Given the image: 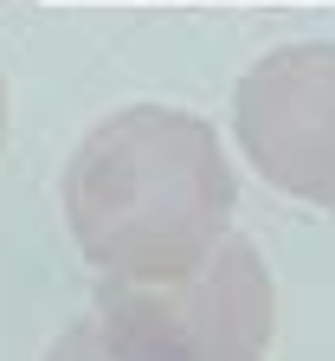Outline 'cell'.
<instances>
[{
	"mask_svg": "<svg viewBox=\"0 0 335 361\" xmlns=\"http://www.w3.org/2000/svg\"><path fill=\"white\" fill-rule=\"evenodd\" d=\"M59 200L84 264L142 284L200 264L232 233L238 168L207 116L129 104L71 149Z\"/></svg>",
	"mask_w": 335,
	"mask_h": 361,
	"instance_id": "1",
	"label": "cell"
},
{
	"mask_svg": "<svg viewBox=\"0 0 335 361\" xmlns=\"http://www.w3.org/2000/svg\"><path fill=\"white\" fill-rule=\"evenodd\" d=\"M90 316L116 361H264L277 284L245 233H226L174 278H97Z\"/></svg>",
	"mask_w": 335,
	"mask_h": 361,
	"instance_id": "2",
	"label": "cell"
},
{
	"mask_svg": "<svg viewBox=\"0 0 335 361\" xmlns=\"http://www.w3.org/2000/svg\"><path fill=\"white\" fill-rule=\"evenodd\" d=\"M232 142L277 194L335 213V45L264 52L232 90Z\"/></svg>",
	"mask_w": 335,
	"mask_h": 361,
	"instance_id": "3",
	"label": "cell"
},
{
	"mask_svg": "<svg viewBox=\"0 0 335 361\" xmlns=\"http://www.w3.org/2000/svg\"><path fill=\"white\" fill-rule=\"evenodd\" d=\"M45 361H116L104 329H97V316H78V323H65V336L45 348Z\"/></svg>",
	"mask_w": 335,
	"mask_h": 361,
	"instance_id": "4",
	"label": "cell"
},
{
	"mask_svg": "<svg viewBox=\"0 0 335 361\" xmlns=\"http://www.w3.org/2000/svg\"><path fill=\"white\" fill-rule=\"evenodd\" d=\"M7 123H13V97H7V78H0V149H7Z\"/></svg>",
	"mask_w": 335,
	"mask_h": 361,
	"instance_id": "5",
	"label": "cell"
},
{
	"mask_svg": "<svg viewBox=\"0 0 335 361\" xmlns=\"http://www.w3.org/2000/svg\"><path fill=\"white\" fill-rule=\"evenodd\" d=\"M0 7H7V0H0Z\"/></svg>",
	"mask_w": 335,
	"mask_h": 361,
	"instance_id": "6",
	"label": "cell"
}]
</instances>
